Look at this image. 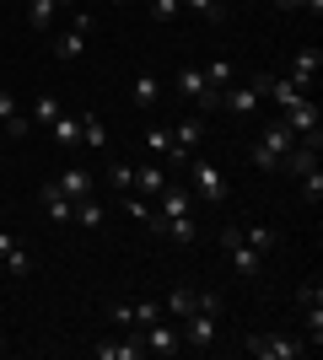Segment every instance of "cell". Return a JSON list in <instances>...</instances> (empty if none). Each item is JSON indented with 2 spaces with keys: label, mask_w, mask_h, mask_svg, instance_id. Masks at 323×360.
Segmentation results:
<instances>
[{
  "label": "cell",
  "mask_w": 323,
  "mask_h": 360,
  "mask_svg": "<svg viewBox=\"0 0 323 360\" xmlns=\"http://www.w3.org/2000/svg\"><path fill=\"white\" fill-rule=\"evenodd\" d=\"M178 328H184V345L189 349H210L215 345V328H221V296H215V290H200V307H194Z\"/></svg>",
  "instance_id": "obj_1"
},
{
  "label": "cell",
  "mask_w": 323,
  "mask_h": 360,
  "mask_svg": "<svg viewBox=\"0 0 323 360\" xmlns=\"http://www.w3.org/2000/svg\"><path fill=\"white\" fill-rule=\"evenodd\" d=\"M291 146H296V129L286 119L280 124H270L259 140H253V167H264V172H280L286 167V156H291Z\"/></svg>",
  "instance_id": "obj_2"
},
{
  "label": "cell",
  "mask_w": 323,
  "mask_h": 360,
  "mask_svg": "<svg viewBox=\"0 0 323 360\" xmlns=\"http://www.w3.org/2000/svg\"><path fill=\"white\" fill-rule=\"evenodd\" d=\"M243 349L253 360H302V355H308V345L291 339V333H248Z\"/></svg>",
  "instance_id": "obj_3"
},
{
  "label": "cell",
  "mask_w": 323,
  "mask_h": 360,
  "mask_svg": "<svg viewBox=\"0 0 323 360\" xmlns=\"http://www.w3.org/2000/svg\"><path fill=\"white\" fill-rule=\"evenodd\" d=\"M221 248H227L232 269L243 274V280H253V274L264 269V253H259V248H253V242L243 237V226H227V231H221Z\"/></svg>",
  "instance_id": "obj_4"
},
{
  "label": "cell",
  "mask_w": 323,
  "mask_h": 360,
  "mask_svg": "<svg viewBox=\"0 0 323 360\" xmlns=\"http://www.w3.org/2000/svg\"><path fill=\"white\" fill-rule=\"evenodd\" d=\"M189 183H194V194L205 205H227V172L215 162H200V156H189Z\"/></svg>",
  "instance_id": "obj_5"
},
{
  "label": "cell",
  "mask_w": 323,
  "mask_h": 360,
  "mask_svg": "<svg viewBox=\"0 0 323 360\" xmlns=\"http://www.w3.org/2000/svg\"><path fill=\"white\" fill-rule=\"evenodd\" d=\"M264 86H270V75H253V81H243V86H227L221 91V108L237 113V119H253L259 103H264Z\"/></svg>",
  "instance_id": "obj_6"
},
{
  "label": "cell",
  "mask_w": 323,
  "mask_h": 360,
  "mask_svg": "<svg viewBox=\"0 0 323 360\" xmlns=\"http://www.w3.org/2000/svg\"><path fill=\"white\" fill-rule=\"evenodd\" d=\"M140 345H146V355H178L184 349V328L172 317H156V323L140 328Z\"/></svg>",
  "instance_id": "obj_7"
},
{
  "label": "cell",
  "mask_w": 323,
  "mask_h": 360,
  "mask_svg": "<svg viewBox=\"0 0 323 360\" xmlns=\"http://www.w3.org/2000/svg\"><path fill=\"white\" fill-rule=\"evenodd\" d=\"M178 91H184L189 103H200V113L221 108V91H210V81H205L200 65H178Z\"/></svg>",
  "instance_id": "obj_8"
},
{
  "label": "cell",
  "mask_w": 323,
  "mask_h": 360,
  "mask_svg": "<svg viewBox=\"0 0 323 360\" xmlns=\"http://www.w3.org/2000/svg\"><path fill=\"white\" fill-rule=\"evenodd\" d=\"M296 301H302V323H308V339H312V349L323 345V285L318 280H308V285L296 290Z\"/></svg>",
  "instance_id": "obj_9"
},
{
  "label": "cell",
  "mask_w": 323,
  "mask_h": 360,
  "mask_svg": "<svg viewBox=\"0 0 323 360\" xmlns=\"http://www.w3.org/2000/svg\"><path fill=\"white\" fill-rule=\"evenodd\" d=\"M87 27H92V16H87V11H76V27L54 38V60H60V65H76L81 54H87Z\"/></svg>",
  "instance_id": "obj_10"
},
{
  "label": "cell",
  "mask_w": 323,
  "mask_h": 360,
  "mask_svg": "<svg viewBox=\"0 0 323 360\" xmlns=\"http://www.w3.org/2000/svg\"><path fill=\"white\" fill-rule=\"evenodd\" d=\"M200 140H205V119L194 113V119H184V124H172V162H189L194 150H200Z\"/></svg>",
  "instance_id": "obj_11"
},
{
  "label": "cell",
  "mask_w": 323,
  "mask_h": 360,
  "mask_svg": "<svg viewBox=\"0 0 323 360\" xmlns=\"http://www.w3.org/2000/svg\"><path fill=\"white\" fill-rule=\"evenodd\" d=\"M54 188H60L70 205H81V199H92V172H87V167H60Z\"/></svg>",
  "instance_id": "obj_12"
},
{
  "label": "cell",
  "mask_w": 323,
  "mask_h": 360,
  "mask_svg": "<svg viewBox=\"0 0 323 360\" xmlns=\"http://www.w3.org/2000/svg\"><path fill=\"white\" fill-rule=\"evenodd\" d=\"M264 97H270V103H275L280 113H286V108H296L302 97H308V86H302V81H291V75H270V86H264Z\"/></svg>",
  "instance_id": "obj_13"
},
{
  "label": "cell",
  "mask_w": 323,
  "mask_h": 360,
  "mask_svg": "<svg viewBox=\"0 0 323 360\" xmlns=\"http://www.w3.org/2000/svg\"><path fill=\"white\" fill-rule=\"evenodd\" d=\"M280 119L291 124L296 135H323V129H318V124H323V113H318V103H312V97H302V103H296V108H286Z\"/></svg>",
  "instance_id": "obj_14"
},
{
  "label": "cell",
  "mask_w": 323,
  "mask_h": 360,
  "mask_svg": "<svg viewBox=\"0 0 323 360\" xmlns=\"http://www.w3.org/2000/svg\"><path fill=\"white\" fill-rule=\"evenodd\" d=\"M0 124H6V135H11V140L32 135V119L22 113V108H16V97H11L6 86H0Z\"/></svg>",
  "instance_id": "obj_15"
},
{
  "label": "cell",
  "mask_w": 323,
  "mask_h": 360,
  "mask_svg": "<svg viewBox=\"0 0 323 360\" xmlns=\"http://www.w3.org/2000/svg\"><path fill=\"white\" fill-rule=\"evenodd\" d=\"M194 307H200V290H189V285H172L167 296H162V317H172V323H184Z\"/></svg>",
  "instance_id": "obj_16"
},
{
  "label": "cell",
  "mask_w": 323,
  "mask_h": 360,
  "mask_svg": "<svg viewBox=\"0 0 323 360\" xmlns=\"http://www.w3.org/2000/svg\"><path fill=\"white\" fill-rule=\"evenodd\" d=\"M189 210H194V194L178 188V183H167V188L156 194V215H162V221H167V215H189Z\"/></svg>",
  "instance_id": "obj_17"
},
{
  "label": "cell",
  "mask_w": 323,
  "mask_h": 360,
  "mask_svg": "<svg viewBox=\"0 0 323 360\" xmlns=\"http://www.w3.org/2000/svg\"><path fill=\"white\" fill-rule=\"evenodd\" d=\"M140 355H146L140 333L135 339H103V345H97V360H140Z\"/></svg>",
  "instance_id": "obj_18"
},
{
  "label": "cell",
  "mask_w": 323,
  "mask_h": 360,
  "mask_svg": "<svg viewBox=\"0 0 323 360\" xmlns=\"http://www.w3.org/2000/svg\"><path fill=\"white\" fill-rule=\"evenodd\" d=\"M323 70V49L312 44V49H302V54H296L291 60V81H302V86H312V75Z\"/></svg>",
  "instance_id": "obj_19"
},
{
  "label": "cell",
  "mask_w": 323,
  "mask_h": 360,
  "mask_svg": "<svg viewBox=\"0 0 323 360\" xmlns=\"http://www.w3.org/2000/svg\"><path fill=\"white\" fill-rule=\"evenodd\" d=\"M44 210L54 215V226H70V221H76V205H70V199H65L54 183H44Z\"/></svg>",
  "instance_id": "obj_20"
},
{
  "label": "cell",
  "mask_w": 323,
  "mask_h": 360,
  "mask_svg": "<svg viewBox=\"0 0 323 360\" xmlns=\"http://www.w3.org/2000/svg\"><path fill=\"white\" fill-rule=\"evenodd\" d=\"M162 237H172V242H194L200 237V226H194V215H167V221H162Z\"/></svg>",
  "instance_id": "obj_21"
},
{
  "label": "cell",
  "mask_w": 323,
  "mask_h": 360,
  "mask_svg": "<svg viewBox=\"0 0 323 360\" xmlns=\"http://www.w3.org/2000/svg\"><path fill=\"white\" fill-rule=\"evenodd\" d=\"M65 108L54 103V97H49V91H38V97H32V129H49V124L60 119Z\"/></svg>",
  "instance_id": "obj_22"
},
{
  "label": "cell",
  "mask_w": 323,
  "mask_h": 360,
  "mask_svg": "<svg viewBox=\"0 0 323 360\" xmlns=\"http://www.w3.org/2000/svg\"><path fill=\"white\" fill-rule=\"evenodd\" d=\"M54 11H60L54 0H27V27L32 32H49V27H54Z\"/></svg>",
  "instance_id": "obj_23"
},
{
  "label": "cell",
  "mask_w": 323,
  "mask_h": 360,
  "mask_svg": "<svg viewBox=\"0 0 323 360\" xmlns=\"http://www.w3.org/2000/svg\"><path fill=\"white\" fill-rule=\"evenodd\" d=\"M49 129H54V146H81V119L76 113H60Z\"/></svg>",
  "instance_id": "obj_24"
},
{
  "label": "cell",
  "mask_w": 323,
  "mask_h": 360,
  "mask_svg": "<svg viewBox=\"0 0 323 360\" xmlns=\"http://www.w3.org/2000/svg\"><path fill=\"white\" fill-rule=\"evenodd\" d=\"M129 97H135V108H151L156 97H162V81L140 70V75H135V86H129Z\"/></svg>",
  "instance_id": "obj_25"
},
{
  "label": "cell",
  "mask_w": 323,
  "mask_h": 360,
  "mask_svg": "<svg viewBox=\"0 0 323 360\" xmlns=\"http://www.w3.org/2000/svg\"><path fill=\"white\" fill-rule=\"evenodd\" d=\"M135 183H140V194H151V199H156L162 188H167V167H156V162H151V167H140Z\"/></svg>",
  "instance_id": "obj_26"
},
{
  "label": "cell",
  "mask_w": 323,
  "mask_h": 360,
  "mask_svg": "<svg viewBox=\"0 0 323 360\" xmlns=\"http://www.w3.org/2000/svg\"><path fill=\"white\" fill-rule=\"evenodd\" d=\"M81 146H87V150H108V129H103V119H92V113L81 119Z\"/></svg>",
  "instance_id": "obj_27"
},
{
  "label": "cell",
  "mask_w": 323,
  "mask_h": 360,
  "mask_svg": "<svg viewBox=\"0 0 323 360\" xmlns=\"http://www.w3.org/2000/svg\"><path fill=\"white\" fill-rule=\"evenodd\" d=\"M184 6H189L194 16H205L210 27H221V22H227V0H184Z\"/></svg>",
  "instance_id": "obj_28"
},
{
  "label": "cell",
  "mask_w": 323,
  "mask_h": 360,
  "mask_svg": "<svg viewBox=\"0 0 323 360\" xmlns=\"http://www.w3.org/2000/svg\"><path fill=\"white\" fill-rule=\"evenodd\" d=\"M108 183H113V194H129V188H135V167L129 162H108Z\"/></svg>",
  "instance_id": "obj_29"
},
{
  "label": "cell",
  "mask_w": 323,
  "mask_h": 360,
  "mask_svg": "<svg viewBox=\"0 0 323 360\" xmlns=\"http://www.w3.org/2000/svg\"><path fill=\"white\" fill-rule=\"evenodd\" d=\"M232 75H237V70H232V60H210V65H205V81H210V91H227V86H232Z\"/></svg>",
  "instance_id": "obj_30"
},
{
  "label": "cell",
  "mask_w": 323,
  "mask_h": 360,
  "mask_svg": "<svg viewBox=\"0 0 323 360\" xmlns=\"http://www.w3.org/2000/svg\"><path fill=\"white\" fill-rule=\"evenodd\" d=\"M178 11H184V0H151V6H146V16H151L156 27H167Z\"/></svg>",
  "instance_id": "obj_31"
},
{
  "label": "cell",
  "mask_w": 323,
  "mask_h": 360,
  "mask_svg": "<svg viewBox=\"0 0 323 360\" xmlns=\"http://www.w3.org/2000/svg\"><path fill=\"white\" fill-rule=\"evenodd\" d=\"M76 226L97 231V226H103V205H97V199H81V205H76Z\"/></svg>",
  "instance_id": "obj_32"
},
{
  "label": "cell",
  "mask_w": 323,
  "mask_h": 360,
  "mask_svg": "<svg viewBox=\"0 0 323 360\" xmlns=\"http://www.w3.org/2000/svg\"><path fill=\"white\" fill-rule=\"evenodd\" d=\"M6 269H11V280H27V274H32V258L22 253V248H11V253H6Z\"/></svg>",
  "instance_id": "obj_33"
},
{
  "label": "cell",
  "mask_w": 323,
  "mask_h": 360,
  "mask_svg": "<svg viewBox=\"0 0 323 360\" xmlns=\"http://www.w3.org/2000/svg\"><path fill=\"white\" fill-rule=\"evenodd\" d=\"M302 199H308V205H318V199H323V172H318V167L302 172Z\"/></svg>",
  "instance_id": "obj_34"
},
{
  "label": "cell",
  "mask_w": 323,
  "mask_h": 360,
  "mask_svg": "<svg viewBox=\"0 0 323 360\" xmlns=\"http://www.w3.org/2000/svg\"><path fill=\"white\" fill-rule=\"evenodd\" d=\"M243 237H248V242H253V248H259V253H264V258H270V248H275V231H270V226H248Z\"/></svg>",
  "instance_id": "obj_35"
},
{
  "label": "cell",
  "mask_w": 323,
  "mask_h": 360,
  "mask_svg": "<svg viewBox=\"0 0 323 360\" xmlns=\"http://www.w3.org/2000/svg\"><path fill=\"white\" fill-rule=\"evenodd\" d=\"M146 146H151L156 156H167L172 150V129H146Z\"/></svg>",
  "instance_id": "obj_36"
},
{
  "label": "cell",
  "mask_w": 323,
  "mask_h": 360,
  "mask_svg": "<svg viewBox=\"0 0 323 360\" xmlns=\"http://www.w3.org/2000/svg\"><path fill=\"white\" fill-rule=\"evenodd\" d=\"M11 248H16V242H11V231H0V258L11 253Z\"/></svg>",
  "instance_id": "obj_37"
},
{
  "label": "cell",
  "mask_w": 323,
  "mask_h": 360,
  "mask_svg": "<svg viewBox=\"0 0 323 360\" xmlns=\"http://www.w3.org/2000/svg\"><path fill=\"white\" fill-rule=\"evenodd\" d=\"M275 6H280V11H296V6H302V0H275Z\"/></svg>",
  "instance_id": "obj_38"
},
{
  "label": "cell",
  "mask_w": 323,
  "mask_h": 360,
  "mask_svg": "<svg viewBox=\"0 0 323 360\" xmlns=\"http://www.w3.org/2000/svg\"><path fill=\"white\" fill-rule=\"evenodd\" d=\"M54 6H60V11H65V6H76V0H54Z\"/></svg>",
  "instance_id": "obj_39"
},
{
  "label": "cell",
  "mask_w": 323,
  "mask_h": 360,
  "mask_svg": "<svg viewBox=\"0 0 323 360\" xmlns=\"http://www.w3.org/2000/svg\"><path fill=\"white\" fill-rule=\"evenodd\" d=\"M113 6H129V0H113Z\"/></svg>",
  "instance_id": "obj_40"
}]
</instances>
